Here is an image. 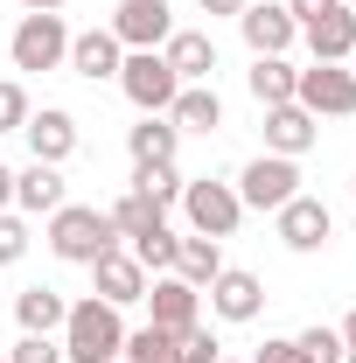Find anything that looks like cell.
I'll return each mask as SVG.
<instances>
[{"instance_id":"obj_1","label":"cell","mask_w":356,"mask_h":363,"mask_svg":"<svg viewBox=\"0 0 356 363\" xmlns=\"http://www.w3.org/2000/svg\"><path fill=\"white\" fill-rule=\"evenodd\" d=\"M119 342H126V321L112 301H70V315H63V363H112L119 357Z\"/></svg>"},{"instance_id":"obj_2","label":"cell","mask_w":356,"mask_h":363,"mask_svg":"<svg viewBox=\"0 0 356 363\" xmlns=\"http://www.w3.org/2000/svg\"><path fill=\"white\" fill-rule=\"evenodd\" d=\"M49 252L63 266H91V259L119 252V230H112L105 210H91V203H63V210H49Z\"/></svg>"},{"instance_id":"obj_3","label":"cell","mask_w":356,"mask_h":363,"mask_svg":"<svg viewBox=\"0 0 356 363\" xmlns=\"http://www.w3.org/2000/svg\"><path fill=\"white\" fill-rule=\"evenodd\" d=\"M7 56H14V70H63V63H70V28H63V14H21L14 35H7Z\"/></svg>"},{"instance_id":"obj_4","label":"cell","mask_w":356,"mask_h":363,"mask_svg":"<svg viewBox=\"0 0 356 363\" xmlns=\"http://www.w3.org/2000/svg\"><path fill=\"white\" fill-rule=\"evenodd\" d=\"M182 217H189V230H196V238H230V230L245 224V203H238V189H230V182H182Z\"/></svg>"},{"instance_id":"obj_5","label":"cell","mask_w":356,"mask_h":363,"mask_svg":"<svg viewBox=\"0 0 356 363\" xmlns=\"http://www.w3.org/2000/svg\"><path fill=\"white\" fill-rule=\"evenodd\" d=\"M294 105L314 119H350L356 112V70L350 63H308L294 77Z\"/></svg>"},{"instance_id":"obj_6","label":"cell","mask_w":356,"mask_h":363,"mask_svg":"<svg viewBox=\"0 0 356 363\" xmlns=\"http://www.w3.org/2000/svg\"><path fill=\"white\" fill-rule=\"evenodd\" d=\"M238 203L245 210H279V203H294L301 196V161H287V154H259V161H245L238 168Z\"/></svg>"},{"instance_id":"obj_7","label":"cell","mask_w":356,"mask_h":363,"mask_svg":"<svg viewBox=\"0 0 356 363\" xmlns=\"http://www.w3.org/2000/svg\"><path fill=\"white\" fill-rule=\"evenodd\" d=\"M119 91L133 98L140 112H168V105H175V91H182V77L168 70V56H161V49H126V63H119Z\"/></svg>"},{"instance_id":"obj_8","label":"cell","mask_w":356,"mask_h":363,"mask_svg":"<svg viewBox=\"0 0 356 363\" xmlns=\"http://www.w3.org/2000/svg\"><path fill=\"white\" fill-rule=\"evenodd\" d=\"M105 28L119 35V49H161L175 35V7L168 0H119Z\"/></svg>"},{"instance_id":"obj_9","label":"cell","mask_w":356,"mask_h":363,"mask_svg":"<svg viewBox=\"0 0 356 363\" xmlns=\"http://www.w3.org/2000/svg\"><path fill=\"white\" fill-rule=\"evenodd\" d=\"M238 35H245L252 56H287V49L301 43V21L287 14V0H252L238 14Z\"/></svg>"},{"instance_id":"obj_10","label":"cell","mask_w":356,"mask_h":363,"mask_svg":"<svg viewBox=\"0 0 356 363\" xmlns=\"http://www.w3.org/2000/svg\"><path fill=\"white\" fill-rule=\"evenodd\" d=\"M272 224H279V245H287V252H321V245L335 238L328 203H321V196H308V189H301L294 203H279V210H272Z\"/></svg>"},{"instance_id":"obj_11","label":"cell","mask_w":356,"mask_h":363,"mask_svg":"<svg viewBox=\"0 0 356 363\" xmlns=\"http://www.w3.org/2000/svg\"><path fill=\"white\" fill-rule=\"evenodd\" d=\"M147 279H154V272L140 266L133 252H105V259H91V294H98V301H112L119 315L147 301Z\"/></svg>"},{"instance_id":"obj_12","label":"cell","mask_w":356,"mask_h":363,"mask_svg":"<svg viewBox=\"0 0 356 363\" xmlns=\"http://www.w3.org/2000/svg\"><path fill=\"white\" fill-rule=\"evenodd\" d=\"M203 294H210V315H217V321H259V315H266V279L245 272V266H223Z\"/></svg>"},{"instance_id":"obj_13","label":"cell","mask_w":356,"mask_h":363,"mask_svg":"<svg viewBox=\"0 0 356 363\" xmlns=\"http://www.w3.org/2000/svg\"><path fill=\"white\" fill-rule=\"evenodd\" d=\"M147 321L168 328V335H189L203 321V294L189 279H175V272H161V279H147Z\"/></svg>"},{"instance_id":"obj_14","label":"cell","mask_w":356,"mask_h":363,"mask_svg":"<svg viewBox=\"0 0 356 363\" xmlns=\"http://www.w3.org/2000/svg\"><path fill=\"white\" fill-rule=\"evenodd\" d=\"M28 154L35 161H49V168H63L70 154H77V119L63 112V105H43V112H28Z\"/></svg>"},{"instance_id":"obj_15","label":"cell","mask_w":356,"mask_h":363,"mask_svg":"<svg viewBox=\"0 0 356 363\" xmlns=\"http://www.w3.org/2000/svg\"><path fill=\"white\" fill-rule=\"evenodd\" d=\"M314 140H321V119L314 112H301V105H266V154L301 161Z\"/></svg>"},{"instance_id":"obj_16","label":"cell","mask_w":356,"mask_h":363,"mask_svg":"<svg viewBox=\"0 0 356 363\" xmlns=\"http://www.w3.org/2000/svg\"><path fill=\"white\" fill-rule=\"evenodd\" d=\"M161 56H168V70H175L182 84H210V77H217V43H210L203 28H175V35L161 43Z\"/></svg>"},{"instance_id":"obj_17","label":"cell","mask_w":356,"mask_h":363,"mask_svg":"<svg viewBox=\"0 0 356 363\" xmlns=\"http://www.w3.org/2000/svg\"><path fill=\"white\" fill-rule=\"evenodd\" d=\"M119 63H126V49L112 28H84V35H70V70L91 77V84H105V77H119Z\"/></svg>"},{"instance_id":"obj_18","label":"cell","mask_w":356,"mask_h":363,"mask_svg":"<svg viewBox=\"0 0 356 363\" xmlns=\"http://www.w3.org/2000/svg\"><path fill=\"white\" fill-rule=\"evenodd\" d=\"M14 203H21V217H49V210H63V203H70V196H63V168H49V161L14 168Z\"/></svg>"},{"instance_id":"obj_19","label":"cell","mask_w":356,"mask_h":363,"mask_svg":"<svg viewBox=\"0 0 356 363\" xmlns=\"http://www.w3.org/2000/svg\"><path fill=\"white\" fill-rule=\"evenodd\" d=\"M126 154H133V168H168L182 154V133L168 126V112H147L140 126H126Z\"/></svg>"},{"instance_id":"obj_20","label":"cell","mask_w":356,"mask_h":363,"mask_svg":"<svg viewBox=\"0 0 356 363\" xmlns=\"http://www.w3.org/2000/svg\"><path fill=\"white\" fill-rule=\"evenodd\" d=\"M301 35H308L314 63H350V56H356V14H350V7H328V14H314Z\"/></svg>"},{"instance_id":"obj_21","label":"cell","mask_w":356,"mask_h":363,"mask_svg":"<svg viewBox=\"0 0 356 363\" xmlns=\"http://www.w3.org/2000/svg\"><path fill=\"white\" fill-rule=\"evenodd\" d=\"M168 126H175V133H217V126H223L217 84H182L175 105H168Z\"/></svg>"},{"instance_id":"obj_22","label":"cell","mask_w":356,"mask_h":363,"mask_svg":"<svg viewBox=\"0 0 356 363\" xmlns=\"http://www.w3.org/2000/svg\"><path fill=\"white\" fill-rule=\"evenodd\" d=\"M63 315H70V301H63L56 286H21V294H14L21 335H63Z\"/></svg>"},{"instance_id":"obj_23","label":"cell","mask_w":356,"mask_h":363,"mask_svg":"<svg viewBox=\"0 0 356 363\" xmlns=\"http://www.w3.org/2000/svg\"><path fill=\"white\" fill-rule=\"evenodd\" d=\"M217 272H223V245H217V238H196V230H189V238L175 245V279H189V286L203 294Z\"/></svg>"},{"instance_id":"obj_24","label":"cell","mask_w":356,"mask_h":363,"mask_svg":"<svg viewBox=\"0 0 356 363\" xmlns=\"http://www.w3.org/2000/svg\"><path fill=\"white\" fill-rule=\"evenodd\" d=\"M105 217H112V230H119L126 245H140V238H154V230H168V210H154V203H147L140 189H126V196H119V203H112Z\"/></svg>"},{"instance_id":"obj_25","label":"cell","mask_w":356,"mask_h":363,"mask_svg":"<svg viewBox=\"0 0 356 363\" xmlns=\"http://www.w3.org/2000/svg\"><path fill=\"white\" fill-rule=\"evenodd\" d=\"M294 63L287 56H252V70H245V84H252V98L259 105H294Z\"/></svg>"},{"instance_id":"obj_26","label":"cell","mask_w":356,"mask_h":363,"mask_svg":"<svg viewBox=\"0 0 356 363\" xmlns=\"http://www.w3.org/2000/svg\"><path fill=\"white\" fill-rule=\"evenodd\" d=\"M119 363H175V335L154 328V321H140V328H126V342H119Z\"/></svg>"},{"instance_id":"obj_27","label":"cell","mask_w":356,"mask_h":363,"mask_svg":"<svg viewBox=\"0 0 356 363\" xmlns=\"http://www.w3.org/2000/svg\"><path fill=\"white\" fill-rule=\"evenodd\" d=\"M133 189L154 203V210H175L182 203V168L168 161V168H133Z\"/></svg>"},{"instance_id":"obj_28","label":"cell","mask_w":356,"mask_h":363,"mask_svg":"<svg viewBox=\"0 0 356 363\" xmlns=\"http://www.w3.org/2000/svg\"><path fill=\"white\" fill-rule=\"evenodd\" d=\"M175 363H223V342L203 328V321H196L189 335H175Z\"/></svg>"},{"instance_id":"obj_29","label":"cell","mask_w":356,"mask_h":363,"mask_svg":"<svg viewBox=\"0 0 356 363\" xmlns=\"http://www.w3.org/2000/svg\"><path fill=\"white\" fill-rule=\"evenodd\" d=\"M175 245H182L175 230H154V238H140V245H133V259L147 272H175Z\"/></svg>"},{"instance_id":"obj_30","label":"cell","mask_w":356,"mask_h":363,"mask_svg":"<svg viewBox=\"0 0 356 363\" xmlns=\"http://www.w3.org/2000/svg\"><path fill=\"white\" fill-rule=\"evenodd\" d=\"M294 342L308 350V363H343V335H335V328H321V321H314V328H301Z\"/></svg>"},{"instance_id":"obj_31","label":"cell","mask_w":356,"mask_h":363,"mask_svg":"<svg viewBox=\"0 0 356 363\" xmlns=\"http://www.w3.org/2000/svg\"><path fill=\"white\" fill-rule=\"evenodd\" d=\"M28 126V91L14 77H0V133H21Z\"/></svg>"},{"instance_id":"obj_32","label":"cell","mask_w":356,"mask_h":363,"mask_svg":"<svg viewBox=\"0 0 356 363\" xmlns=\"http://www.w3.org/2000/svg\"><path fill=\"white\" fill-rule=\"evenodd\" d=\"M7 363H63V342H56V335H21V342L7 350Z\"/></svg>"},{"instance_id":"obj_33","label":"cell","mask_w":356,"mask_h":363,"mask_svg":"<svg viewBox=\"0 0 356 363\" xmlns=\"http://www.w3.org/2000/svg\"><path fill=\"white\" fill-rule=\"evenodd\" d=\"M21 252H28V224H21L14 210H0V266H14Z\"/></svg>"},{"instance_id":"obj_34","label":"cell","mask_w":356,"mask_h":363,"mask_svg":"<svg viewBox=\"0 0 356 363\" xmlns=\"http://www.w3.org/2000/svg\"><path fill=\"white\" fill-rule=\"evenodd\" d=\"M252 363H308V350H301L294 335H266V350H259Z\"/></svg>"},{"instance_id":"obj_35","label":"cell","mask_w":356,"mask_h":363,"mask_svg":"<svg viewBox=\"0 0 356 363\" xmlns=\"http://www.w3.org/2000/svg\"><path fill=\"white\" fill-rule=\"evenodd\" d=\"M328 7H343V0H287V14H294V21H301V28H308L314 14H328Z\"/></svg>"},{"instance_id":"obj_36","label":"cell","mask_w":356,"mask_h":363,"mask_svg":"<svg viewBox=\"0 0 356 363\" xmlns=\"http://www.w3.org/2000/svg\"><path fill=\"white\" fill-rule=\"evenodd\" d=\"M196 7H203V14H230V21H238V14H245L252 0H196Z\"/></svg>"},{"instance_id":"obj_37","label":"cell","mask_w":356,"mask_h":363,"mask_svg":"<svg viewBox=\"0 0 356 363\" xmlns=\"http://www.w3.org/2000/svg\"><path fill=\"white\" fill-rule=\"evenodd\" d=\"M0 210H14V168H0Z\"/></svg>"},{"instance_id":"obj_38","label":"cell","mask_w":356,"mask_h":363,"mask_svg":"<svg viewBox=\"0 0 356 363\" xmlns=\"http://www.w3.org/2000/svg\"><path fill=\"white\" fill-rule=\"evenodd\" d=\"M21 7H28V14H63L70 0H21Z\"/></svg>"},{"instance_id":"obj_39","label":"cell","mask_w":356,"mask_h":363,"mask_svg":"<svg viewBox=\"0 0 356 363\" xmlns=\"http://www.w3.org/2000/svg\"><path fill=\"white\" fill-rule=\"evenodd\" d=\"M335 335H343V350H356V308L343 315V328H335Z\"/></svg>"},{"instance_id":"obj_40","label":"cell","mask_w":356,"mask_h":363,"mask_svg":"<svg viewBox=\"0 0 356 363\" xmlns=\"http://www.w3.org/2000/svg\"><path fill=\"white\" fill-rule=\"evenodd\" d=\"M343 363H356V350H343Z\"/></svg>"},{"instance_id":"obj_41","label":"cell","mask_w":356,"mask_h":363,"mask_svg":"<svg viewBox=\"0 0 356 363\" xmlns=\"http://www.w3.org/2000/svg\"><path fill=\"white\" fill-rule=\"evenodd\" d=\"M350 203H356V182H350Z\"/></svg>"},{"instance_id":"obj_42","label":"cell","mask_w":356,"mask_h":363,"mask_svg":"<svg viewBox=\"0 0 356 363\" xmlns=\"http://www.w3.org/2000/svg\"><path fill=\"white\" fill-rule=\"evenodd\" d=\"M350 70H356V56H350Z\"/></svg>"},{"instance_id":"obj_43","label":"cell","mask_w":356,"mask_h":363,"mask_svg":"<svg viewBox=\"0 0 356 363\" xmlns=\"http://www.w3.org/2000/svg\"><path fill=\"white\" fill-rule=\"evenodd\" d=\"M112 363H119V357H112Z\"/></svg>"},{"instance_id":"obj_44","label":"cell","mask_w":356,"mask_h":363,"mask_svg":"<svg viewBox=\"0 0 356 363\" xmlns=\"http://www.w3.org/2000/svg\"><path fill=\"white\" fill-rule=\"evenodd\" d=\"M0 363H7V357H0Z\"/></svg>"},{"instance_id":"obj_45","label":"cell","mask_w":356,"mask_h":363,"mask_svg":"<svg viewBox=\"0 0 356 363\" xmlns=\"http://www.w3.org/2000/svg\"><path fill=\"white\" fill-rule=\"evenodd\" d=\"M223 363H230V357H223Z\"/></svg>"}]
</instances>
